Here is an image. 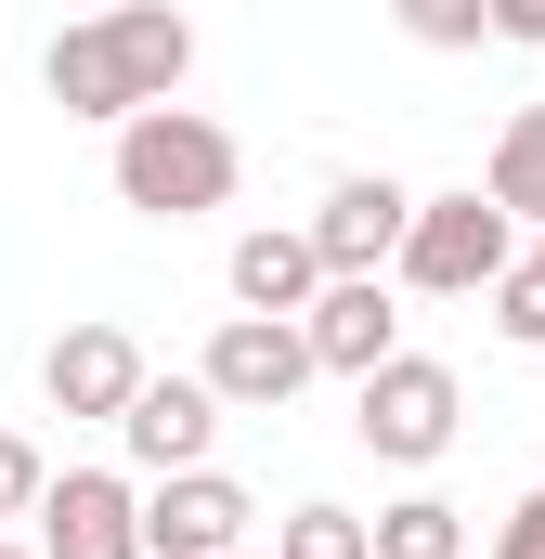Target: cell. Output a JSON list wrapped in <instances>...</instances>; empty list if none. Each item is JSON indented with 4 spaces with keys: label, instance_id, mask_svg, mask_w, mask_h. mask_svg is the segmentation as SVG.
<instances>
[{
    "label": "cell",
    "instance_id": "7c38bea8",
    "mask_svg": "<svg viewBox=\"0 0 545 559\" xmlns=\"http://www.w3.org/2000/svg\"><path fill=\"white\" fill-rule=\"evenodd\" d=\"M221 286H234V312H312L325 261H312V235H299V222H261V235H234Z\"/></svg>",
    "mask_w": 545,
    "mask_h": 559
},
{
    "label": "cell",
    "instance_id": "ba28073f",
    "mask_svg": "<svg viewBox=\"0 0 545 559\" xmlns=\"http://www.w3.org/2000/svg\"><path fill=\"white\" fill-rule=\"evenodd\" d=\"M247 481H221V468H169V481H143V559H234L247 547Z\"/></svg>",
    "mask_w": 545,
    "mask_h": 559
},
{
    "label": "cell",
    "instance_id": "5b68a950",
    "mask_svg": "<svg viewBox=\"0 0 545 559\" xmlns=\"http://www.w3.org/2000/svg\"><path fill=\"white\" fill-rule=\"evenodd\" d=\"M195 378L221 391V417H286L312 391V338H299V312H221V338H208Z\"/></svg>",
    "mask_w": 545,
    "mask_h": 559
},
{
    "label": "cell",
    "instance_id": "e0dca14e",
    "mask_svg": "<svg viewBox=\"0 0 545 559\" xmlns=\"http://www.w3.org/2000/svg\"><path fill=\"white\" fill-rule=\"evenodd\" d=\"M481 299H494V338H507V352H545V261H507Z\"/></svg>",
    "mask_w": 545,
    "mask_h": 559
},
{
    "label": "cell",
    "instance_id": "7a4b0ae2",
    "mask_svg": "<svg viewBox=\"0 0 545 559\" xmlns=\"http://www.w3.org/2000/svg\"><path fill=\"white\" fill-rule=\"evenodd\" d=\"M105 182H118V209H143V222H208V209H234L247 156H234L221 118H195V105H143V118H118Z\"/></svg>",
    "mask_w": 545,
    "mask_h": 559
},
{
    "label": "cell",
    "instance_id": "2e32d148",
    "mask_svg": "<svg viewBox=\"0 0 545 559\" xmlns=\"http://www.w3.org/2000/svg\"><path fill=\"white\" fill-rule=\"evenodd\" d=\"M390 26H403L415 52H481V39H494L481 0H390Z\"/></svg>",
    "mask_w": 545,
    "mask_h": 559
},
{
    "label": "cell",
    "instance_id": "44dd1931",
    "mask_svg": "<svg viewBox=\"0 0 545 559\" xmlns=\"http://www.w3.org/2000/svg\"><path fill=\"white\" fill-rule=\"evenodd\" d=\"M0 559H39V547H13V534H0Z\"/></svg>",
    "mask_w": 545,
    "mask_h": 559
},
{
    "label": "cell",
    "instance_id": "ffe728a7",
    "mask_svg": "<svg viewBox=\"0 0 545 559\" xmlns=\"http://www.w3.org/2000/svg\"><path fill=\"white\" fill-rule=\"evenodd\" d=\"M494 13V39H520V52H545V0H481Z\"/></svg>",
    "mask_w": 545,
    "mask_h": 559
},
{
    "label": "cell",
    "instance_id": "603a6c76",
    "mask_svg": "<svg viewBox=\"0 0 545 559\" xmlns=\"http://www.w3.org/2000/svg\"><path fill=\"white\" fill-rule=\"evenodd\" d=\"M234 559H261V547H234Z\"/></svg>",
    "mask_w": 545,
    "mask_h": 559
},
{
    "label": "cell",
    "instance_id": "3957f363",
    "mask_svg": "<svg viewBox=\"0 0 545 559\" xmlns=\"http://www.w3.org/2000/svg\"><path fill=\"white\" fill-rule=\"evenodd\" d=\"M507 261H520V222L481 182H455V195H415L403 248H390V286H415V299H481Z\"/></svg>",
    "mask_w": 545,
    "mask_h": 559
},
{
    "label": "cell",
    "instance_id": "277c9868",
    "mask_svg": "<svg viewBox=\"0 0 545 559\" xmlns=\"http://www.w3.org/2000/svg\"><path fill=\"white\" fill-rule=\"evenodd\" d=\"M455 429H468V391H455V365H428V352H390V365L351 378V442H364L377 468L455 455Z\"/></svg>",
    "mask_w": 545,
    "mask_h": 559
},
{
    "label": "cell",
    "instance_id": "5bb4252c",
    "mask_svg": "<svg viewBox=\"0 0 545 559\" xmlns=\"http://www.w3.org/2000/svg\"><path fill=\"white\" fill-rule=\"evenodd\" d=\"M481 195H494L507 222H545V105H520V118L494 131V169H481Z\"/></svg>",
    "mask_w": 545,
    "mask_h": 559
},
{
    "label": "cell",
    "instance_id": "cb8c5ba5",
    "mask_svg": "<svg viewBox=\"0 0 545 559\" xmlns=\"http://www.w3.org/2000/svg\"><path fill=\"white\" fill-rule=\"evenodd\" d=\"M533 261H545V248H533Z\"/></svg>",
    "mask_w": 545,
    "mask_h": 559
},
{
    "label": "cell",
    "instance_id": "8fae6325",
    "mask_svg": "<svg viewBox=\"0 0 545 559\" xmlns=\"http://www.w3.org/2000/svg\"><path fill=\"white\" fill-rule=\"evenodd\" d=\"M39 391H52V417H92V429H118V404L143 391V338L131 325H65L52 352H39Z\"/></svg>",
    "mask_w": 545,
    "mask_h": 559
},
{
    "label": "cell",
    "instance_id": "9a60e30c",
    "mask_svg": "<svg viewBox=\"0 0 545 559\" xmlns=\"http://www.w3.org/2000/svg\"><path fill=\"white\" fill-rule=\"evenodd\" d=\"M272 559H377V547H364V521H351V508H325V495H312V508H286V521H272Z\"/></svg>",
    "mask_w": 545,
    "mask_h": 559
},
{
    "label": "cell",
    "instance_id": "6da1fadb",
    "mask_svg": "<svg viewBox=\"0 0 545 559\" xmlns=\"http://www.w3.org/2000/svg\"><path fill=\"white\" fill-rule=\"evenodd\" d=\"M195 79V13L182 0H118V13H65L52 52H39V92L92 131H118L143 105H182Z\"/></svg>",
    "mask_w": 545,
    "mask_h": 559
},
{
    "label": "cell",
    "instance_id": "d6986e66",
    "mask_svg": "<svg viewBox=\"0 0 545 559\" xmlns=\"http://www.w3.org/2000/svg\"><path fill=\"white\" fill-rule=\"evenodd\" d=\"M494 559H545V481L507 508V521H494Z\"/></svg>",
    "mask_w": 545,
    "mask_h": 559
},
{
    "label": "cell",
    "instance_id": "7402d4cb",
    "mask_svg": "<svg viewBox=\"0 0 545 559\" xmlns=\"http://www.w3.org/2000/svg\"><path fill=\"white\" fill-rule=\"evenodd\" d=\"M78 13H118V0H78Z\"/></svg>",
    "mask_w": 545,
    "mask_h": 559
},
{
    "label": "cell",
    "instance_id": "4fadbf2b",
    "mask_svg": "<svg viewBox=\"0 0 545 559\" xmlns=\"http://www.w3.org/2000/svg\"><path fill=\"white\" fill-rule=\"evenodd\" d=\"M364 547L377 559H468V508H455V495H403V508L364 521Z\"/></svg>",
    "mask_w": 545,
    "mask_h": 559
},
{
    "label": "cell",
    "instance_id": "8992f818",
    "mask_svg": "<svg viewBox=\"0 0 545 559\" xmlns=\"http://www.w3.org/2000/svg\"><path fill=\"white\" fill-rule=\"evenodd\" d=\"M39 559H143V481L131 468H65L39 481Z\"/></svg>",
    "mask_w": 545,
    "mask_h": 559
},
{
    "label": "cell",
    "instance_id": "30bf717a",
    "mask_svg": "<svg viewBox=\"0 0 545 559\" xmlns=\"http://www.w3.org/2000/svg\"><path fill=\"white\" fill-rule=\"evenodd\" d=\"M299 338H312V378H364V365H390V352H403L390 274H325L312 312H299Z\"/></svg>",
    "mask_w": 545,
    "mask_h": 559
},
{
    "label": "cell",
    "instance_id": "52a82bcc",
    "mask_svg": "<svg viewBox=\"0 0 545 559\" xmlns=\"http://www.w3.org/2000/svg\"><path fill=\"white\" fill-rule=\"evenodd\" d=\"M403 222H415V182H390V169H338L325 195H312V261L325 274H390V248H403Z\"/></svg>",
    "mask_w": 545,
    "mask_h": 559
},
{
    "label": "cell",
    "instance_id": "ac0fdd59",
    "mask_svg": "<svg viewBox=\"0 0 545 559\" xmlns=\"http://www.w3.org/2000/svg\"><path fill=\"white\" fill-rule=\"evenodd\" d=\"M39 481H52V455H39L26 429H0V534H13L26 508H39Z\"/></svg>",
    "mask_w": 545,
    "mask_h": 559
},
{
    "label": "cell",
    "instance_id": "9c48e42d",
    "mask_svg": "<svg viewBox=\"0 0 545 559\" xmlns=\"http://www.w3.org/2000/svg\"><path fill=\"white\" fill-rule=\"evenodd\" d=\"M118 442H131L143 481L208 468V442H221V391H208V378H156V365H143V391L118 404Z\"/></svg>",
    "mask_w": 545,
    "mask_h": 559
}]
</instances>
